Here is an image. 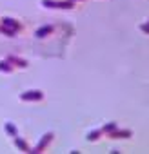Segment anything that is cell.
<instances>
[{
	"label": "cell",
	"instance_id": "cell-1",
	"mask_svg": "<svg viewBox=\"0 0 149 154\" xmlns=\"http://www.w3.org/2000/svg\"><path fill=\"white\" fill-rule=\"evenodd\" d=\"M42 6L47 9H73V0H42Z\"/></svg>",
	"mask_w": 149,
	"mask_h": 154
},
{
	"label": "cell",
	"instance_id": "cell-2",
	"mask_svg": "<svg viewBox=\"0 0 149 154\" xmlns=\"http://www.w3.org/2000/svg\"><path fill=\"white\" fill-rule=\"evenodd\" d=\"M20 100L22 102H40V100H44V93L38 89H29L20 94Z\"/></svg>",
	"mask_w": 149,
	"mask_h": 154
},
{
	"label": "cell",
	"instance_id": "cell-3",
	"mask_svg": "<svg viewBox=\"0 0 149 154\" xmlns=\"http://www.w3.org/2000/svg\"><path fill=\"white\" fill-rule=\"evenodd\" d=\"M53 136H55L53 132H46V134H44V138L36 143V147H35V149H29V154H40V152H44V149L51 143Z\"/></svg>",
	"mask_w": 149,
	"mask_h": 154
},
{
	"label": "cell",
	"instance_id": "cell-4",
	"mask_svg": "<svg viewBox=\"0 0 149 154\" xmlns=\"http://www.w3.org/2000/svg\"><path fill=\"white\" fill-rule=\"evenodd\" d=\"M107 136H109V138H115V140H125V138H131L133 132H131L129 129H122V131H120V129L116 127V129H115L113 132H109Z\"/></svg>",
	"mask_w": 149,
	"mask_h": 154
},
{
	"label": "cell",
	"instance_id": "cell-5",
	"mask_svg": "<svg viewBox=\"0 0 149 154\" xmlns=\"http://www.w3.org/2000/svg\"><path fill=\"white\" fill-rule=\"evenodd\" d=\"M2 26L11 27V29H15V31H20V29H22V24H20L18 20L11 18V17H4V18H2Z\"/></svg>",
	"mask_w": 149,
	"mask_h": 154
},
{
	"label": "cell",
	"instance_id": "cell-6",
	"mask_svg": "<svg viewBox=\"0 0 149 154\" xmlns=\"http://www.w3.org/2000/svg\"><path fill=\"white\" fill-rule=\"evenodd\" d=\"M6 60H8V62L13 65V67H22V69H24V67H27V62H26L24 58H18V56H15V54H9Z\"/></svg>",
	"mask_w": 149,
	"mask_h": 154
},
{
	"label": "cell",
	"instance_id": "cell-7",
	"mask_svg": "<svg viewBox=\"0 0 149 154\" xmlns=\"http://www.w3.org/2000/svg\"><path fill=\"white\" fill-rule=\"evenodd\" d=\"M53 31H55L53 26H42V27H38V29L35 31V36H36V38H44V36H49Z\"/></svg>",
	"mask_w": 149,
	"mask_h": 154
},
{
	"label": "cell",
	"instance_id": "cell-8",
	"mask_svg": "<svg viewBox=\"0 0 149 154\" xmlns=\"http://www.w3.org/2000/svg\"><path fill=\"white\" fill-rule=\"evenodd\" d=\"M15 147H17L18 150H22V152H29V145H27L22 138H18V136H15Z\"/></svg>",
	"mask_w": 149,
	"mask_h": 154
},
{
	"label": "cell",
	"instance_id": "cell-9",
	"mask_svg": "<svg viewBox=\"0 0 149 154\" xmlns=\"http://www.w3.org/2000/svg\"><path fill=\"white\" fill-rule=\"evenodd\" d=\"M6 132H8V136H18V129H17V125L15 123H11V122H8L6 123Z\"/></svg>",
	"mask_w": 149,
	"mask_h": 154
},
{
	"label": "cell",
	"instance_id": "cell-10",
	"mask_svg": "<svg viewBox=\"0 0 149 154\" xmlns=\"http://www.w3.org/2000/svg\"><path fill=\"white\" fill-rule=\"evenodd\" d=\"M0 72H13V65L8 60H0Z\"/></svg>",
	"mask_w": 149,
	"mask_h": 154
},
{
	"label": "cell",
	"instance_id": "cell-11",
	"mask_svg": "<svg viewBox=\"0 0 149 154\" xmlns=\"http://www.w3.org/2000/svg\"><path fill=\"white\" fill-rule=\"evenodd\" d=\"M0 33L6 35V36H9V38H13V36H17V33H18V31H15V29H11V27H6V26L0 24Z\"/></svg>",
	"mask_w": 149,
	"mask_h": 154
},
{
	"label": "cell",
	"instance_id": "cell-12",
	"mask_svg": "<svg viewBox=\"0 0 149 154\" xmlns=\"http://www.w3.org/2000/svg\"><path fill=\"white\" fill-rule=\"evenodd\" d=\"M102 134H104V132H102V129H95V131L87 132V140H89V141H97Z\"/></svg>",
	"mask_w": 149,
	"mask_h": 154
},
{
	"label": "cell",
	"instance_id": "cell-13",
	"mask_svg": "<svg viewBox=\"0 0 149 154\" xmlns=\"http://www.w3.org/2000/svg\"><path fill=\"white\" fill-rule=\"evenodd\" d=\"M116 127H118L116 122H109V123H106V125L102 127V132H104V134H109V132H113Z\"/></svg>",
	"mask_w": 149,
	"mask_h": 154
},
{
	"label": "cell",
	"instance_id": "cell-14",
	"mask_svg": "<svg viewBox=\"0 0 149 154\" xmlns=\"http://www.w3.org/2000/svg\"><path fill=\"white\" fill-rule=\"evenodd\" d=\"M140 31H142V33H145V35H149V22L142 24V26H140Z\"/></svg>",
	"mask_w": 149,
	"mask_h": 154
},
{
	"label": "cell",
	"instance_id": "cell-15",
	"mask_svg": "<svg viewBox=\"0 0 149 154\" xmlns=\"http://www.w3.org/2000/svg\"><path fill=\"white\" fill-rule=\"evenodd\" d=\"M73 2H78V0H73Z\"/></svg>",
	"mask_w": 149,
	"mask_h": 154
},
{
	"label": "cell",
	"instance_id": "cell-16",
	"mask_svg": "<svg viewBox=\"0 0 149 154\" xmlns=\"http://www.w3.org/2000/svg\"><path fill=\"white\" fill-rule=\"evenodd\" d=\"M147 22H149V20H147Z\"/></svg>",
	"mask_w": 149,
	"mask_h": 154
}]
</instances>
